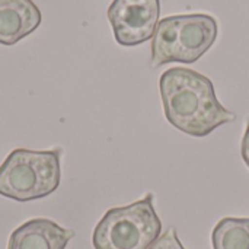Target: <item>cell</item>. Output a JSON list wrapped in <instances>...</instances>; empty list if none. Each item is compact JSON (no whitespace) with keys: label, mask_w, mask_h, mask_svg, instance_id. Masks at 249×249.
I'll use <instances>...</instances> for the list:
<instances>
[{"label":"cell","mask_w":249,"mask_h":249,"mask_svg":"<svg viewBox=\"0 0 249 249\" xmlns=\"http://www.w3.org/2000/svg\"><path fill=\"white\" fill-rule=\"evenodd\" d=\"M213 249H249V219L225 217L212 233Z\"/></svg>","instance_id":"8"},{"label":"cell","mask_w":249,"mask_h":249,"mask_svg":"<svg viewBox=\"0 0 249 249\" xmlns=\"http://www.w3.org/2000/svg\"><path fill=\"white\" fill-rule=\"evenodd\" d=\"M60 150L15 149L0 165V196L32 201L53 194L60 185Z\"/></svg>","instance_id":"3"},{"label":"cell","mask_w":249,"mask_h":249,"mask_svg":"<svg viewBox=\"0 0 249 249\" xmlns=\"http://www.w3.org/2000/svg\"><path fill=\"white\" fill-rule=\"evenodd\" d=\"M162 222L153 206V194L105 213L92 235L95 249H149L160 236Z\"/></svg>","instance_id":"4"},{"label":"cell","mask_w":249,"mask_h":249,"mask_svg":"<svg viewBox=\"0 0 249 249\" xmlns=\"http://www.w3.org/2000/svg\"><path fill=\"white\" fill-rule=\"evenodd\" d=\"M73 238V231L50 219H32L13 231L7 249H66Z\"/></svg>","instance_id":"6"},{"label":"cell","mask_w":249,"mask_h":249,"mask_svg":"<svg viewBox=\"0 0 249 249\" xmlns=\"http://www.w3.org/2000/svg\"><path fill=\"white\" fill-rule=\"evenodd\" d=\"M159 15L160 0H112L107 12L115 41L123 47L152 39Z\"/></svg>","instance_id":"5"},{"label":"cell","mask_w":249,"mask_h":249,"mask_svg":"<svg viewBox=\"0 0 249 249\" xmlns=\"http://www.w3.org/2000/svg\"><path fill=\"white\" fill-rule=\"evenodd\" d=\"M41 12L32 0H0V44L15 45L41 23Z\"/></svg>","instance_id":"7"},{"label":"cell","mask_w":249,"mask_h":249,"mask_svg":"<svg viewBox=\"0 0 249 249\" xmlns=\"http://www.w3.org/2000/svg\"><path fill=\"white\" fill-rule=\"evenodd\" d=\"M159 89L166 120L188 136L206 137L236 120L217 101L213 82L193 69H168L159 79Z\"/></svg>","instance_id":"1"},{"label":"cell","mask_w":249,"mask_h":249,"mask_svg":"<svg viewBox=\"0 0 249 249\" xmlns=\"http://www.w3.org/2000/svg\"><path fill=\"white\" fill-rule=\"evenodd\" d=\"M217 34V20L207 13L163 18L152 38V67L158 69L168 63H196L213 47Z\"/></svg>","instance_id":"2"},{"label":"cell","mask_w":249,"mask_h":249,"mask_svg":"<svg viewBox=\"0 0 249 249\" xmlns=\"http://www.w3.org/2000/svg\"><path fill=\"white\" fill-rule=\"evenodd\" d=\"M149 249H185L177 236V231L169 228Z\"/></svg>","instance_id":"9"},{"label":"cell","mask_w":249,"mask_h":249,"mask_svg":"<svg viewBox=\"0 0 249 249\" xmlns=\"http://www.w3.org/2000/svg\"><path fill=\"white\" fill-rule=\"evenodd\" d=\"M241 153H242V159H244V162L247 163V166L249 168V121H248V125H247V130H245V134H244V139H242Z\"/></svg>","instance_id":"10"}]
</instances>
